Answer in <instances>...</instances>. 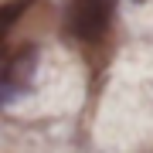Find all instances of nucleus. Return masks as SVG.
<instances>
[{
    "mask_svg": "<svg viewBox=\"0 0 153 153\" xmlns=\"http://www.w3.org/2000/svg\"><path fill=\"white\" fill-rule=\"evenodd\" d=\"M34 58H38L34 48H21L17 58H10V61L4 65V85H7V88L27 85V78H31V71H34Z\"/></svg>",
    "mask_w": 153,
    "mask_h": 153,
    "instance_id": "nucleus-2",
    "label": "nucleus"
},
{
    "mask_svg": "<svg viewBox=\"0 0 153 153\" xmlns=\"http://www.w3.org/2000/svg\"><path fill=\"white\" fill-rule=\"evenodd\" d=\"M112 21V0H71L68 7V34L78 41L102 38Z\"/></svg>",
    "mask_w": 153,
    "mask_h": 153,
    "instance_id": "nucleus-1",
    "label": "nucleus"
},
{
    "mask_svg": "<svg viewBox=\"0 0 153 153\" xmlns=\"http://www.w3.org/2000/svg\"><path fill=\"white\" fill-rule=\"evenodd\" d=\"M27 4H34V0H10V4L4 7V31H10V27H14V21L21 17V10H24Z\"/></svg>",
    "mask_w": 153,
    "mask_h": 153,
    "instance_id": "nucleus-3",
    "label": "nucleus"
}]
</instances>
